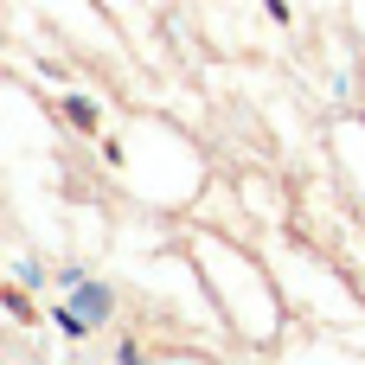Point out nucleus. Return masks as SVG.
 Returning <instances> with one entry per match:
<instances>
[{
  "instance_id": "nucleus-1",
  "label": "nucleus",
  "mask_w": 365,
  "mask_h": 365,
  "mask_svg": "<svg viewBox=\"0 0 365 365\" xmlns=\"http://www.w3.org/2000/svg\"><path fill=\"white\" fill-rule=\"evenodd\" d=\"M77 308H90V314H109V295H103L96 282H77Z\"/></svg>"
}]
</instances>
